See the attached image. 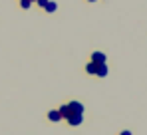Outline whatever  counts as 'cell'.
Here are the masks:
<instances>
[{
    "mask_svg": "<svg viewBox=\"0 0 147 135\" xmlns=\"http://www.w3.org/2000/svg\"><path fill=\"white\" fill-rule=\"evenodd\" d=\"M66 119H68V123H70L72 127H78V125L84 123V113H70Z\"/></svg>",
    "mask_w": 147,
    "mask_h": 135,
    "instance_id": "6da1fadb",
    "label": "cell"
},
{
    "mask_svg": "<svg viewBox=\"0 0 147 135\" xmlns=\"http://www.w3.org/2000/svg\"><path fill=\"white\" fill-rule=\"evenodd\" d=\"M68 107H70V111H72V113H84V111H86L84 103H80V101H70Z\"/></svg>",
    "mask_w": 147,
    "mask_h": 135,
    "instance_id": "7a4b0ae2",
    "label": "cell"
},
{
    "mask_svg": "<svg viewBox=\"0 0 147 135\" xmlns=\"http://www.w3.org/2000/svg\"><path fill=\"white\" fill-rule=\"evenodd\" d=\"M92 62H96V64H105L107 58H105L103 52H94V54H92Z\"/></svg>",
    "mask_w": 147,
    "mask_h": 135,
    "instance_id": "3957f363",
    "label": "cell"
},
{
    "mask_svg": "<svg viewBox=\"0 0 147 135\" xmlns=\"http://www.w3.org/2000/svg\"><path fill=\"white\" fill-rule=\"evenodd\" d=\"M109 74V68H107V64H98V72H96V76H99V78H105Z\"/></svg>",
    "mask_w": 147,
    "mask_h": 135,
    "instance_id": "277c9868",
    "label": "cell"
},
{
    "mask_svg": "<svg viewBox=\"0 0 147 135\" xmlns=\"http://www.w3.org/2000/svg\"><path fill=\"white\" fill-rule=\"evenodd\" d=\"M48 119L56 123V121H60V119H62V115H60V111H58V109H52V111L48 113Z\"/></svg>",
    "mask_w": 147,
    "mask_h": 135,
    "instance_id": "5b68a950",
    "label": "cell"
},
{
    "mask_svg": "<svg viewBox=\"0 0 147 135\" xmlns=\"http://www.w3.org/2000/svg\"><path fill=\"white\" fill-rule=\"evenodd\" d=\"M86 72L92 74V76H96V72H98V64H96V62H90V64L86 66Z\"/></svg>",
    "mask_w": 147,
    "mask_h": 135,
    "instance_id": "8992f818",
    "label": "cell"
},
{
    "mask_svg": "<svg viewBox=\"0 0 147 135\" xmlns=\"http://www.w3.org/2000/svg\"><path fill=\"white\" fill-rule=\"evenodd\" d=\"M44 10H46V12H56V10H58V4L52 2V0H48V4L44 6Z\"/></svg>",
    "mask_w": 147,
    "mask_h": 135,
    "instance_id": "52a82bcc",
    "label": "cell"
},
{
    "mask_svg": "<svg viewBox=\"0 0 147 135\" xmlns=\"http://www.w3.org/2000/svg\"><path fill=\"white\" fill-rule=\"evenodd\" d=\"M58 111H60V115H62V119H66V117H68V115H70V107H68V103H66V105H62V107H60V109H58Z\"/></svg>",
    "mask_w": 147,
    "mask_h": 135,
    "instance_id": "ba28073f",
    "label": "cell"
},
{
    "mask_svg": "<svg viewBox=\"0 0 147 135\" xmlns=\"http://www.w3.org/2000/svg\"><path fill=\"white\" fill-rule=\"evenodd\" d=\"M32 2H34V0H20V6H22V8H30Z\"/></svg>",
    "mask_w": 147,
    "mask_h": 135,
    "instance_id": "9c48e42d",
    "label": "cell"
},
{
    "mask_svg": "<svg viewBox=\"0 0 147 135\" xmlns=\"http://www.w3.org/2000/svg\"><path fill=\"white\" fill-rule=\"evenodd\" d=\"M36 2H38V6H40V8H44V6L48 4V0H36Z\"/></svg>",
    "mask_w": 147,
    "mask_h": 135,
    "instance_id": "30bf717a",
    "label": "cell"
},
{
    "mask_svg": "<svg viewBox=\"0 0 147 135\" xmlns=\"http://www.w3.org/2000/svg\"><path fill=\"white\" fill-rule=\"evenodd\" d=\"M119 135H131V131H129V129H123V131H121Z\"/></svg>",
    "mask_w": 147,
    "mask_h": 135,
    "instance_id": "8fae6325",
    "label": "cell"
},
{
    "mask_svg": "<svg viewBox=\"0 0 147 135\" xmlns=\"http://www.w3.org/2000/svg\"><path fill=\"white\" fill-rule=\"evenodd\" d=\"M90 2H98V0H90Z\"/></svg>",
    "mask_w": 147,
    "mask_h": 135,
    "instance_id": "7c38bea8",
    "label": "cell"
}]
</instances>
